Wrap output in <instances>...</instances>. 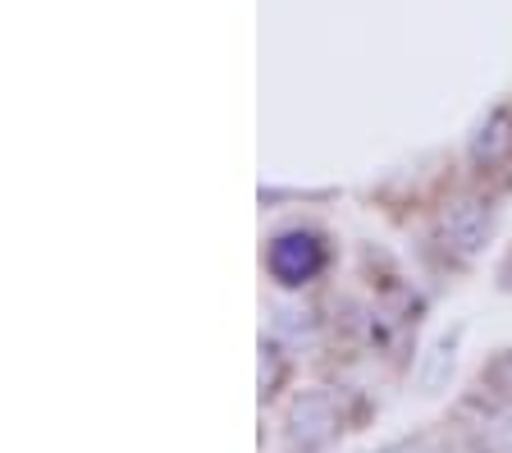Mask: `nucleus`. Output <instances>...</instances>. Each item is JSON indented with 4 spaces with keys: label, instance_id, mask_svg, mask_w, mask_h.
<instances>
[{
    "label": "nucleus",
    "instance_id": "f257e3e1",
    "mask_svg": "<svg viewBox=\"0 0 512 453\" xmlns=\"http://www.w3.org/2000/svg\"><path fill=\"white\" fill-rule=\"evenodd\" d=\"M334 435H339V408H334V399L320 394V389L302 394V399L293 403V412H288V449L325 453L334 444Z\"/></svg>",
    "mask_w": 512,
    "mask_h": 453
},
{
    "label": "nucleus",
    "instance_id": "f03ea898",
    "mask_svg": "<svg viewBox=\"0 0 512 453\" xmlns=\"http://www.w3.org/2000/svg\"><path fill=\"white\" fill-rule=\"evenodd\" d=\"M266 261L279 284L298 289V284L316 280L320 270H325V243H320V234H311V229H288V234H279L275 243H270Z\"/></svg>",
    "mask_w": 512,
    "mask_h": 453
},
{
    "label": "nucleus",
    "instance_id": "39448f33",
    "mask_svg": "<svg viewBox=\"0 0 512 453\" xmlns=\"http://www.w3.org/2000/svg\"><path fill=\"white\" fill-rule=\"evenodd\" d=\"M261 394H275V385H279V376H284V357H279V348L270 344V348H261Z\"/></svg>",
    "mask_w": 512,
    "mask_h": 453
},
{
    "label": "nucleus",
    "instance_id": "20e7f679",
    "mask_svg": "<svg viewBox=\"0 0 512 453\" xmlns=\"http://www.w3.org/2000/svg\"><path fill=\"white\" fill-rule=\"evenodd\" d=\"M512 147V115L508 110H499V115L480 129V138H476V161H499L503 151Z\"/></svg>",
    "mask_w": 512,
    "mask_h": 453
},
{
    "label": "nucleus",
    "instance_id": "7ed1b4c3",
    "mask_svg": "<svg viewBox=\"0 0 512 453\" xmlns=\"http://www.w3.org/2000/svg\"><path fill=\"white\" fill-rule=\"evenodd\" d=\"M485 234H490V211H480V206H462V211L448 216V238H453L462 252L485 243Z\"/></svg>",
    "mask_w": 512,
    "mask_h": 453
}]
</instances>
